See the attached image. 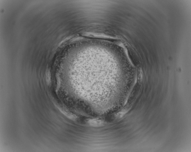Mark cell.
<instances>
[{
	"label": "cell",
	"mask_w": 191,
	"mask_h": 152,
	"mask_svg": "<svg viewBox=\"0 0 191 152\" xmlns=\"http://www.w3.org/2000/svg\"><path fill=\"white\" fill-rule=\"evenodd\" d=\"M88 124L93 127H99L101 126L104 123L103 121L99 119H90L88 121Z\"/></svg>",
	"instance_id": "cell-1"
}]
</instances>
